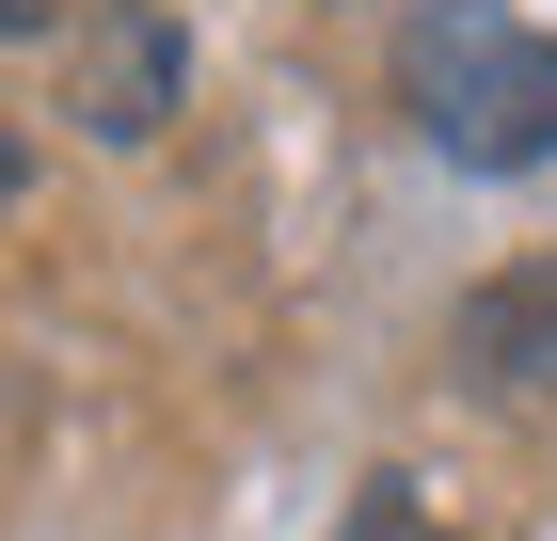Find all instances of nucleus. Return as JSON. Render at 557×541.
<instances>
[{
    "label": "nucleus",
    "mask_w": 557,
    "mask_h": 541,
    "mask_svg": "<svg viewBox=\"0 0 557 541\" xmlns=\"http://www.w3.org/2000/svg\"><path fill=\"white\" fill-rule=\"evenodd\" d=\"M48 16H64V0H0V33H48Z\"/></svg>",
    "instance_id": "4"
},
{
    "label": "nucleus",
    "mask_w": 557,
    "mask_h": 541,
    "mask_svg": "<svg viewBox=\"0 0 557 541\" xmlns=\"http://www.w3.org/2000/svg\"><path fill=\"white\" fill-rule=\"evenodd\" d=\"M398 96L462 175H525L557 160V33L510 0H430L414 48H398Z\"/></svg>",
    "instance_id": "1"
},
{
    "label": "nucleus",
    "mask_w": 557,
    "mask_h": 541,
    "mask_svg": "<svg viewBox=\"0 0 557 541\" xmlns=\"http://www.w3.org/2000/svg\"><path fill=\"white\" fill-rule=\"evenodd\" d=\"M16 175H33V144H16V112H0V192H16Z\"/></svg>",
    "instance_id": "5"
},
{
    "label": "nucleus",
    "mask_w": 557,
    "mask_h": 541,
    "mask_svg": "<svg viewBox=\"0 0 557 541\" xmlns=\"http://www.w3.org/2000/svg\"><path fill=\"white\" fill-rule=\"evenodd\" d=\"M48 33H64V112H81L96 144H144V127L175 112V16L160 0H64Z\"/></svg>",
    "instance_id": "2"
},
{
    "label": "nucleus",
    "mask_w": 557,
    "mask_h": 541,
    "mask_svg": "<svg viewBox=\"0 0 557 541\" xmlns=\"http://www.w3.org/2000/svg\"><path fill=\"white\" fill-rule=\"evenodd\" d=\"M446 367L478 398H542L557 382V255H510V271H478L462 319H446Z\"/></svg>",
    "instance_id": "3"
}]
</instances>
